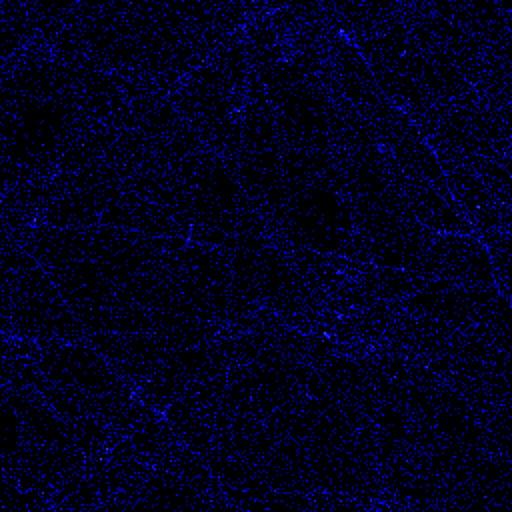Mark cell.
<instances>
[{
	"mask_svg": "<svg viewBox=\"0 0 512 512\" xmlns=\"http://www.w3.org/2000/svg\"><path fill=\"white\" fill-rule=\"evenodd\" d=\"M4 338L32 342H82L86 332L60 290L38 294L4 292Z\"/></svg>",
	"mask_w": 512,
	"mask_h": 512,
	"instance_id": "obj_1",
	"label": "cell"
},
{
	"mask_svg": "<svg viewBox=\"0 0 512 512\" xmlns=\"http://www.w3.org/2000/svg\"><path fill=\"white\" fill-rule=\"evenodd\" d=\"M90 232V258L120 286L130 278L160 268L166 256L186 244L182 238L148 236L134 230L96 224Z\"/></svg>",
	"mask_w": 512,
	"mask_h": 512,
	"instance_id": "obj_2",
	"label": "cell"
},
{
	"mask_svg": "<svg viewBox=\"0 0 512 512\" xmlns=\"http://www.w3.org/2000/svg\"><path fill=\"white\" fill-rule=\"evenodd\" d=\"M418 276L462 286H496L484 244L468 234H436L422 256Z\"/></svg>",
	"mask_w": 512,
	"mask_h": 512,
	"instance_id": "obj_3",
	"label": "cell"
},
{
	"mask_svg": "<svg viewBox=\"0 0 512 512\" xmlns=\"http://www.w3.org/2000/svg\"><path fill=\"white\" fill-rule=\"evenodd\" d=\"M86 342L132 390H138L170 356L168 348L152 332H98L88 334Z\"/></svg>",
	"mask_w": 512,
	"mask_h": 512,
	"instance_id": "obj_4",
	"label": "cell"
},
{
	"mask_svg": "<svg viewBox=\"0 0 512 512\" xmlns=\"http://www.w3.org/2000/svg\"><path fill=\"white\" fill-rule=\"evenodd\" d=\"M384 152V150H382ZM388 178L396 192L406 202L412 216L426 226L432 232H444V234H470L472 226L466 222V218L460 214L454 200L444 198L438 190H434L430 184H426L420 178L408 176L398 168V164L392 160L390 154L384 152Z\"/></svg>",
	"mask_w": 512,
	"mask_h": 512,
	"instance_id": "obj_5",
	"label": "cell"
},
{
	"mask_svg": "<svg viewBox=\"0 0 512 512\" xmlns=\"http://www.w3.org/2000/svg\"><path fill=\"white\" fill-rule=\"evenodd\" d=\"M438 164L444 172L450 196L468 224H474L480 234L510 230V206L500 204L472 170L454 160H438Z\"/></svg>",
	"mask_w": 512,
	"mask_h": 512,
	"instance_id": "obj_6",
	"label": "cell"
},
{
	"mask_svg": "<svg viewBox=\"0 0 512 512\" xmlns=\"http://www.w3.org/2000/svg\"><path fill=\"white\" fill-rule=\"evenodd\" d=\"M100 224L142 232L148 236L190 238V226L162 206L130 192L116 196L100 216Z\"/></svg>",
	"mask_w": 512,
	"mask_h": 512,
	"instance_id": "obj_7",
	"label": "cell"
},
{
	"mask_svg": "<svg viewBox=\"0 0 512 512\" xmlns=\"http://www.w3.org/2000/svg\"><path fill=\"white\" fill-rule=\"evenodd\" d=\"M48 274L72 310L106 306L116 300L118 284L92 258L52 268Z\"/></svg>",
	"mask_w": 512,
	"mask_h": 512,
	"instance_id": "obj_8",
	"label": "cell"
},
{
	"mask_svg": "<svg viewBox=\"0 0 512 512\" xmlns=\"http://www.w3.org/2000/svg\"><path fill=\"white\" fill-rule=\"evenodd\" d=\"M102 206L70 182L66 174H56L50 180L48 202L38 224L56 228H92L100 224Z\"/></svg>",
	"mask_w": 512,
	"mask_h": 512,
	"instance_id": "obj_9",
	"label": "cell"
},
{
	"mask_svg": "<svg viewBox=\"0 0 512 512\" xmlns=\"http://www.w3.org/2000/svg\"><path fill=\"white\" fill-rule=\"evenodd\" d=\"M24 244L46 270L90 258L88 228H56L38 224L26 230Z\"/></svg>",
	"mask_w": 512,
	"mask_h": 512,
	"instance_id": "obj_10",
	"label": "cell"
},
{
	"mask_svg": "<svg viewBox=\"0 0 512 512\" xmlns=\"http://www.w3.org/2000/svg\"><path fill=\"white\" fill-rule=\"evenodd\" d=\"M138 506H188L212 508L208 498L168 470L152 466L140 486Z\"/></svg>",
	"mask_w": 512,
	"mask_h": 512,
	"instance_id": "obj_11",
	"label": "cell"
},
{
	"mask_svg": "<svg viewBox=\"0 0 512 512\" xmlns=\"http://www.w3.org/2000/svg\"><path fill=\"white\" fill-rule=\"evenodd\" d=\"M0 38L4 62L22 54L32 44V26L26 2H0Z\"/></svg>",
	"mask_w": 512,
	"mask_h": 512,
	"instance_id": "obj_12",
	"label": "cell"
},
{
	"mask_svg": "<svg viewBox=\"0 0 512 512\" xmlns=\"http://www.w3.org/2000/svg\"><path fill=\"white\" fill-rule=\"evenodd\" d=\"M486 242V252L494 270V280L498 284V292L508 298V266H510V230H492L482 234Z\"/></svg>",
	"mask_w": 512,
	"mask_h": 512,
	"instance_id": "obj_13",
	"label": "cell"
},
{
	"mask_svg": "<svg viewBox=\"0 0 512 512\" xmlns=\"http://www.w3.org/2000/svg\"><path fill=\"white\" fill-rule=\"evenodd\" d=\"M52 508V502L36 492L24 490L12 480L4 478V494H2V510H48Z\"/></svg>",
	"mask_w": 512,
	"mask_h": 512,
	"instance_id": "obj_14",
	"label": "cell"
}]
</instances>
